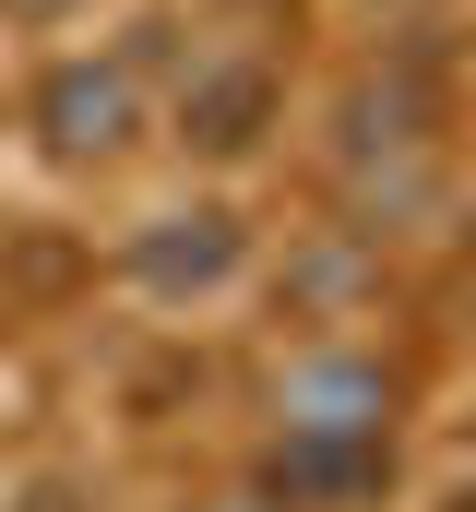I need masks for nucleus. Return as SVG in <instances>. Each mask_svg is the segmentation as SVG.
Listing matches in <instances>:
<instances>
[{"instance_id":"3","label":"nucleus","mask_w":476,"mask_h":512,"mask_svg":"<svg viewBox=\"0 0 476 512\" xmlns=\"http://www.w3.org/2000/svg\"><path fill=\"white\" fill-rule=\"evenodd\" d=\"M227 262H238V227H227V215H167V227L131 251V274H143L155 298H179V286H215Z\"/></svg>"},{"instance_id":"5","label":"nucleus","mask_w":476,"mask_h":512,"mask_svg":"<svg viewBox=\"0 0 476 512\" xmlns=\"http://www.w3.org/2000/svg\"><path fill=\"white\" fill-rule=\"evenodd\" d=\"M12 12H60V0H12Z\"/></svg>"},{"instance_id":"2","label":"nucleus","mask_w":476,"mask_h":512,"mask_svg":"<svg viewBox=\"0 0 476 512\" xmlns=\"http://www.w3.org/2000/svg\"><path fill=\"white\" fill-rule=\"evenodd\" d=\"M36 120H48V143L60 155H108L119 131H131V72H48V96H36Z\"/></svg>"},{"instance_id":"6","label":"nucleus","mask_w":476,"mask_h":512,"mask_svg":"<svg viewBox=\"0 0 476 512\" xmlns=\"http://www.w3.org/2000/svg\"><path fill=\"white\" fill-rule=\"evenodd\" d=\"M453 512H476V489H453Z\"/></svg>"},{"instance_id":"4","label":"nucleus","mask_w":476,"mask_h":512,"mask_svg":"<svg viewBox=\"0 0 476 512\" xmlns=\"http://www.w3.org/2000/svg\"><path fill=\"white\" fill-rule=\"evenodd\" d=\"M286 405H298V429H369L381 417V370H310Z\"/></svg>"},{"instance_id":"1","label":"nucleus","mask_w":476,"mask_h":512,"mask_svg":"<svg viewBox=\"0 0 476 512\" xmlns=\"http://www.w3.org/2000/svg\"><path fill=\"white\" fill-rule=\"evenodd\" d=\"M262 120H274V72H262V60H227V72H203V84L179 96V131H191L203 155H250Z\"/></svg>"}]
</instances>
